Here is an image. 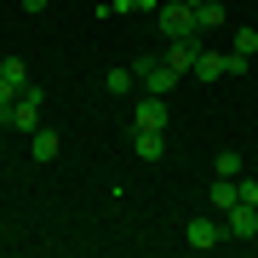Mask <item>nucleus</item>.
Returning a JSON list of instances; mask_svg holds the SVG:
<instances>
[{"mask_svg": "<svg viewBox=\"0 0 258 258\" xmlns=\"http://www.w3.org/2000/svg\"><path fill=\"white\" fill-rule=\"evenodd\" d=\"M230 52L252 57V52H258V29H235V46H230Z\"/></svg>", "mask_w": 258, "mask_h": 258, "instance_id": "obj_15", "label": "nucleus"}, {"mask_svg": "<svg viewBox=\"0 0 258 258\" xmlns=\"http://www.w3.org/2000/svg\"><path fill=\"white\" fill-rule=\"evenodd\" d=\"M23 6H29V12H46V0H23Z\"/></svg>", "mask_w": 258, "mask_h": 258, "instance_id": "obj_19", "label": "nucleus"}, {"mask_svg": "<svg viewBox=\"0 0 258 258\" xmlns=\"http://www.w3.org/2000/svg\"><path fill=\"white\" fill-rule=\"evenodd\" d=\"M132 75H138L144 92H155V98H166V92L178 86V69L166 63V57H138V63H132Z\"/></svg>", "mask_w": 258, "mask_h": 258, "instance_id": "obj_1", "label": "nucleus"}, {"mask_svg": "<svg viewBox=\"0 0 258 258\" xmlns=\"http://www.w3.org/2000/svg\"><path fill=\"white\" fill-rule=\"evenodd\" d=\"M224 23V6L218 0H201V6H195V29H218Z\"/></svg>", "mask_w": 258, "mask_h": 258, "instance_id": "obj_12", "label": "nucleus"}, {"mask_svg": "<svg viewBox=\"0 0 258 258\" xmlns=\"http://www.w3.org/2000/svg\"><path fill=\"white\" fill-rule=\"evenodd\" d=\"M132 126H144V132H166V98L149 92L138 109H132Z\"/></svg>", "mask_w": 258, "mask_h": 258, "instance_id": "obj_7", "label": "nucleus"}, {"mask_svg": "<svg viewBox=\"0 0 258 258\" xmlns=\"http://www.w3.org/2000/svg\"><path fill=\"white\" fill-rule=\"evenodd\" d=\"M161 35H166V40L201 35V29H195V6H184V0H166V6H161Z\"/></svg>", "mask_w": 258, "mask_h": 258, "instance_id": "obj_2", "label": "nucleus"}, {"mask_svg": "<svg viewBox=\"0 0 258 258\" xmlns=\"http://www.w3.org/2000/svg\"><path fill=\"white\" fill-rule=\"evenodd\" d=\"M184 6H201V0H184Z\"/></svg>", "mask_w": 258, "mask_h": 258, "instance_id": "obj_21", "label": "nucleus"}, {"mask_svg": "<svg viewBox=\"0 0 258 258\" xmlns=\"http://www.w3.org/2000/svg\"><path fill=\"white\" fill-rule=\"evenodd\" d=\"M184 241H189L195 252H207V247H218V241H224V224H218V218H189Z\"/></svg>", "mask_w": 258, "mask_h": 258, "instance_id": "obj_6", "label": "nucleus"}, {"mask_svg": "<svg viewBox=\"0 0 258 258\" xmlns=\"http://www.w3.org/2000/svg\"><path fill=\"white\" fill-rule=\"evenodd\" d=\"M195 57H201V35H184V40H166V63H172L178 75L195 69Z\"/></svg>", "mask_w": 258, "mask_h": 258, "instance_id": "obj_5", "label": "nucleus"}, {"mask_svg": "<svg viewBox=\"0 0 258 258\" xmlns=\"http://www.w3.org/2000/svg\"><path fill=\"white\" fill-rule=\"evenodd\" d=\"M218 178H241V155L235 149H218Z\"/></svg>", "mask_w": 258, "mask_h": 258, "instance_id": "obj_16", "label": "nucleus"}, {"mask_svg": "<svg viewBox=\"0 0 258 258\" xmlns=\"http://www.w3.org/2000/svg\"><path fill=\"white\" fill-rule=\"evenodd\" d=\"M40 103H46V92H40L35 81L18 92V103H12V126H23V132H35L40 126Z\"/></svg>", "mask_w": 258, "mask_h": 258, "instance_id": "obj_3", "label": "nucleus"}, {"mask_svg": "<svg viewBox=\"0 0 258 258\" xmlns=\"http://www.w3.org/2000/svg\"><path fill=\"white\" fill-rule=\"evenodd\" d=\"M241 201V195H235V178H218V184H212V212H230Z\"/></svg>", "mask_w": 258, "mask_h": 258, "instance_id": "obj_11", "label": "nucleus"}, {"mask_svg": "<svg viewBox=\"0 0 258 258\" xmlns=\"http://www.w3.org/2000/svg\"><path fill=\"white\" fill-rule=\"evenodd\" d=\"M132 149H138L144 161H161V155H166V138H161V132H144V126H132Z\"/></svg>", "mask_w": 258, "mask_h": 258, "instance_id": "obj_10", "label": "nucleus"}, {"mask_svg": "<svg viewBox=\"0 0 258 258\" xmlns=\"http://www.w3.org/2000/svg\"><path fill=\"white\" fill-rule=\"evenodd\" d=\"M0 75H6L12 86H29V63L23 57H0Z\"/></svg>", "mask_w": 258, "mask_h": 258, "instance_id": "obj_14", "label": "nucleus"}, {"mask_svg": "<svg viewBox=\"0 0 258 258\" xmlns=\"http://www.w3.org/2000/svg\"><path fill=\"white\" fill-rule=\"evenodd\" d=\"M195 81H224V52H212V46H201V57H195Z\"/></svg>", "mask_w": 258, "mask_h": 258, "instance_id": "obj_9", "label": "nucleus"}, {"mask_svg": "<svg viewBox=\"0 0 258 258\" xmlns=\"http://www.w3.org/2000/svg\"><path fill=\"white\" fill-rule=\"evenodd\" d=\"M6 126H12V109H0V132H6Z\"/></svg>", "mask_w": 258, "mask_h": 258, "instance_id": "obj_20", "label": "nucleus"}, {"mask_svg": "<svg viewBox=\"0 0 258 258\" xmlns=\"http://www.w3.org/2000/svg\"><path fill=\"white\" fill-rule=\"evenodd\" d=\"M235 195H241V201H252V207H258V178H235Z\"/></svg>", "mask_w": 258, "mask_h": 258, "instance_id": "obj_17", "label": "nucleus"}, {"mask_svg": "<svg viewBox=\"0 0 258 258\" xmlns=\"http://www.w3.org/2000/svg\"><path fill=\"white\" fill-rule=\"evenodd\" d=\"M57 149H63V138H57L52 126H35V138H29V155H35V161H57Z\"/></svg>", "mask_w": 258, "mask_h": 258, "instance_id": "obj_8", "label": "nucleus"}, {"mask_svg": "<svg viewBox=\"0 0 258 258\" xmlns=\"http://www.w3.org/2000/svg\"><path fill=\"white\" fill-rule=\"evenodd\" d=\"M224 230H230L235 241H252V235H258V207H252V201H235L230 212H224Z\"/></svg>", "mask_w": 258, "mask_h": 258, "instance_id": "obj_4", "label": "nucleus"}, {"mask_svg": "<svg viewBox=\"0 0 258 258\" xmlns=\"http://www.w3.org/2000/svg\"><path fill=\"white\" fill-rule=\"evenodd\" d=\"M18 92H23V86H12L6 75H0V109H12V103H18Z\"/></svg>", "mask_w": 258, "mask_h": 258, "instance_id": "obj_18", "label": "nucleus"}, {"mask_svg": "<svg viewBox=\"0 0 258 258\" xmlns=\"http://www.w3.org/2000/svg\"><path fill=\"white\" fill-rule=\"evenodd\" d=\"M132 81H138L132 69H109V75H103V86H109L115 98H126V92H132Z\"/></svg>", "mask_w": 258, "mask_h": 258, "instance_id": "obj_13", "label": "nucleus"}]
</instances>
